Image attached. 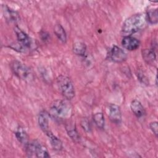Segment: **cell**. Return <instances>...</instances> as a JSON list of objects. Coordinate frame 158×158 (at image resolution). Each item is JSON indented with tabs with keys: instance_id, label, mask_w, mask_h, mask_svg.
I'll return each instance as SVG.
<instances>
[{
	"instance_id": "3957f363",
	"label": "cell",
	"mask_w": 158,
	"mask_h": 158,
	"mask_svg": "<svg viewBox=\"0 0 158 158\" xmlns=\"http://www.w3.org/2000/svg\"><path fill=\"white\" fill-rule=\"evenodd\" d=\"M57 85L62 96L68 100L75 96V88L70 78L67 76L60 75L57 78Z\"/></svg>"
},
{
	"instance_id": "44dd1931",
	"label": "cell",
	"mask_w": 158,
	"mask_h": 158,
	"mask_svg": "<svg viewBox=\"0 0 158 158\" xmlns=\"http://www.w3.org/2000/svg\"><path fill=\"white\" fill-rule=\"evenodd\" d=\"M81 125L83 130H85L87 132H89L91 131V125L89 121L86 118H83L81 121Z\"/></svg>"
},
{
	"instance_id": "7402d4cb",
	"label": "cell",
	"mask_w": 158,
	"mask_h": 158,
	"mask_svg": "<svg viewBox=\"0 0 158 158\" xmlns=\"http://www.w3.org/2000/svg\"><path fill=\"white\" fill-rule=\"evenodd\" d=\"M149 127L151 131L153 132L154 135L156 136V137H157L158 135V123L157 122L154 121L152 122L149 123Z\"/></svg>"
},
{
	"instance_id": "9a60e30c",
	"label": "cell",
	"mask_w": 158,
	"mask_h": 158,
	"mask_svg": "<svg viewBox=\"0 0 158 158\" xmlns=\"http://www.w3.org/2000/svg\"><path fill=\"white\" fill-rule=\"evenodd\" d=\"M143 58L146 62L149 64H152L156 61V53L153 49H145L142 51Z\"/></svg>"
},
{
	"instance_id": "5b68a950",
	"label": "cell",
	"mask_w": 158,
	"mask_h": 158,
	"mask_svg": "<svg viewBox=\"0 0 158 158\" xmlns=\"http://www.w3.org/2000/svg\"><path fill=\"white\" fill-rule=\"evenodd\" d=\"M10 68L13 73L20 79L27 78L30 73L29 68L17 60H14L10 63Z\"/></svg>"
},
{
	"instance_id": "4fadbf2b",
	"label": "cell",
	"mask_w": 158,
	"mask_h": 158,
	"mask_svg": "<svg viewBox=\"0 0 158 158\" xmlns=\"http://www.w3.org/2000/svg\"><path fill=\"white\" fill-rule=\"evenodd\" d=\"M48 136L49 140L50 141L51 146L52 148L56 151H60L62 149V143L59 138H58L56 135H54L51 130H49L46 133Z\"/></svg>"
},
{
	"instance_id": "ac0fdd59",
	"label": "cell",
	"mask_w": 158,
	"mask_h": 158,
	"mask_svg": "<svg viewBox=\"0 0 158 158\" xmlns=\"http://www.w3.org/2000/svg\"><path fill=\"white\" fill-rule=\"evenodd\" d=\"M15 136L17 138V139H18V141L22 144H23L24 146H25L28 143V136L27 134L26 133V131L23 129V128L22 127H19L15 133Z\"/></svg>"
},
{
	"instance_id": "7a4b0ae2",
	"label": "cell",
	"mask_w": 158,
	"mask_h": 158,
	"mask_svg": "<svg viewBox=\"0 0 158 158\" xmlns=\"http://www.w3.org/2000/svg\"><path fill=\"white\" fill-rule=\"evenodd\" d=\"M72 113L70 105L60 99L55 100L52 102L49 109V115L56 120H62L70 116Z\"/></svg>"
},
{
	"instance_id": "ffe728a7",
	"label": "cell",
	"mask_w": 158,
	"mask_h": 158,
	"mask_svg": "<svg viewBox=\"0 0 158 158\" xmlns=\"http://www.w3.org/2000/svg\"><path fill=\"white\" fill-rule=\"evenodd\" d=\"M93 121L98 128L103 129L105 125V120L104 115L102 112H97L93 115Z\"/></svg>"
},
{
	"instance_id": "52a82bcc",
	"label": "cell",
	"mask_w": 158,
	"mask_h": 158,
	"mask_svg": "<svg viewBox=\"0 0 158 158\" xmlns=\"http://www.w3.org/2000/svg\"><path fill=\"white\" fill-rule=\"evenodd\" d=\"M108 117L112 123L119 124L122 121V114L120 107L114 104H110L107 108Z\"/></svg>"
},
{
	"instance_id": "e0dca14e",
	"label": "cell",
	"mask_w": 158,
	"mask_h": 158,
	"mask_svg": "<svg viewBox=\"0 0 158 158\" xmlns=\"http://www.w3.org/2000/svg\"><path fill=\"white\" fill-rule=\"evenodd\" d=\"M146 21L151 24H157L158 22L157 9H150L147 11L146 15Z\"/></svg>"
},
{
	"instance_id": "30bf717a",
	"label": "cell",
	"mask_w": 158,
	"mask_h": 158,
	"mask_svg": "<svg viewBox=\"0 0 158 158\" xmlns=\"http://www.w3.org/2000/svg\"><path fill=\"white\" fill-rule=\"evenodd\" d=\"M49 114L45 110H42L39 113L38 122L40 128L43 131L46 133L49 130Z\"/></svg>"
},
{
	"instance_id": "7c38bea8",
	"label": "cell",
	"mask_w": 158,
	"mask_h": 158,
	"mask_svg": "<svg viewBox=\"0 0 158 158\" xmlns=\"http://www.w3.org/2000/svg\"><path fill=\"white\" fill-rule=\"evenodd\" d=\"M130 108L133 114L138 118L143 117L145 115V110L141 103L136 100L134 99L130 104Z\"/></svg>"
},
{
	"instance_id": "8992f818",
	"label": "cell",
	"mask_w": 158,
	"mask_h": 158,
	"mask_svg": "<svg viewBox=\"0 0 158 158\" xmlns=\"http://www.w3.org/2000/svg\"><path fill=\"white\" fill-rule=\"evenodd\" d=\"M109 56L112 61L117 63L123 62L127 58V53L122 49L115 45H114L110 48Z\"/></svg>"
},
{
	"instance_id": "277c9868",
	"label": "cell",
	"mask_w": 158,
	"mask_h": 158,
	"mask_svg": "<svg viewBox=\"0 0 158 158\" xmlns=\"http://www.w3.org/2000/svg\"><path fill=\"white\" fill-rule=\"evenodd\" d=\"M25 151L29 157H37L42 158L49 157L46 147L37 140L28 142L25 146Z\"/></svg>"
},
{
	"instance_id": "8fae6325",
	"label": "cell",
	"mask_w": 158,
	"mask_h": 158,
	"mask_svg": "<svg viewBox=\"0 0 158 158\" xmlns=\"http://www.w3.org/2000/svg\"><path fill=\"white\" fill-rule=\"evenodd\" d=\"M2 12L4 18L7 22L15 23L19 20L18 13L7 6H2Z\"/></svg>"
},
{
	"instance_id": "d6986e66",
	"label": "cell",
	"mask_w": 158,
	"mask_h": 158,
	"mask_svg": "<svg viewBox=\"0 0 158 158\" xmlns=\"http://www.w3.org/2000/svg\"><path fill=\"white\" fill-rule=\"evenodd\" d=\"M86 51V44L81 41L75 42L73 45V51L78 56H84Z\"/></svg>"
},
{
	"instance_id": "ba28073f",
	"label": "cell",
	"mask_w": 158,
	"mask_h": 158,
	"mask_svg": "<svg viewBox=\"0 0 158 158\" xmlns=\"http://www.w3.org/2000/svg\"><path fill=\"white\" fill-rule=\"evenodd\" d=\"M14 31L19 44H20L25 49L30 48L31 44V41L28 35L25 33L23 31H22L20 28H19L18 27H15L14 28Z\"/></svg>"
},
{
	"instance_id": "6da1fadb",
	"label": "cell",
	"mask_w": 158,
	"mask_h": 158,
	"mask_svg": "<svg viewBox=\"0 0 158 158\" xmlns=\"http://www.w3.org/2000/svg\"><path fill=\"white\" fill-rule=\"evenodd\" d=\"M146 22V15L136 14L127 18L123 23L122 33L127 36H130L143 28Z\"/></svg>"
},
{
	"instance_id": "2e32d148",
	"label": "cell",
	"mask_w": 158,
	"mask_h": 158,
	"mask_svg": "<svg viewBox=\"0 0 158 158\" xmlns=\"http://www.w3.org/2000/svg\"><path fill=\"white\" fill-rule=\"evenodd\" d=\"M54 32L57 38L63 43H66L67 35L64 28L60 24H57L54 28Z\"/></svg>"
},
{
	"instance_id": "9c48e42d",
	"label": "cell",
	"mask_w": 158,
	"mask_h": 158,
	"mask_svg": "<svg viewBox=\"0 0 158 158\" xmlns=\"http://www.w3.org/2000/svg\"><path fill=\"white\" fill-rule=\"evenodd\" d=\"M122 44L126 49L129 51H134L139 48V41L134 37L127 36L123 38Z\"/></svg>"
},
{
	"instance_id": "5bb4252c",
	"label": "cell",
	"mask_w": 158,
	"mask_h": 158,
	"mask_svg": "<svg viewBox=\"0 0 158 158\" xmlns=\"http://www.w3.org/2000/svg\"><path fill=\"white\" fill-rule=\"evenodd\" d=\"M65 128L68 135L75 142H78L80 139V135L77 130L75 125L73 123H68L65 125Z\"/></svg>"
}]
</instances>
